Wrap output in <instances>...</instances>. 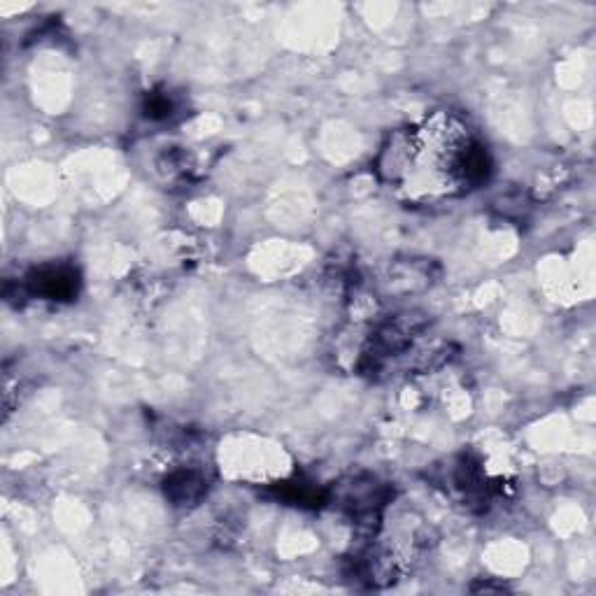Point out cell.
<instances>
[{
    "label": "cell",
    "mask_w": 596,
    "mask_h": 596,
    "mask_svg": "<svg viewBox=\"0 0 596 596\" xmlns=\"http://www.w3.org/2000/svg\"><path fill=\"white\" fill-rule=\"evenodd\" d=\"M26 289L28 294L45 298V301H73L80 292V275L66 264L42 266L28 275Z\"/></svg>",
    "instance_id": "cell-1"
},
{
    "label": "cell",
    "mask_w": 596,
    "mask_h": 596,
    "mask_svg": "<svg viewBox=\"0 0 596 596\" xmlns=\"http://www.w3.org/2000/svg\"><path fill=\"white\" fill-rule=\"evenodd\" d=\"M163 489L175 506H194L196 501L203 499L208 482H205L203 473L194 471V468H180V471L168 475Z\"/></svg>",
    "instance_id": "cell-2"
},
{
    "label": "cell",
    "mask_w": 596,
    "mask_h": 596,
    "mask_svg": "<svg viewBox=\"0 0 596 596\" xmlns=\"http://www.w3.org/2000/svg\"><path fill=\"white\" fill-rule=\"evenodd\" d=\"M143 112H145L147 119H154V122H163V119H170L175 115L173 96L159 94V91H154V94L147 96Z\"/></svg>",
    "instance_id": "cell-3"
}]
</instances>
